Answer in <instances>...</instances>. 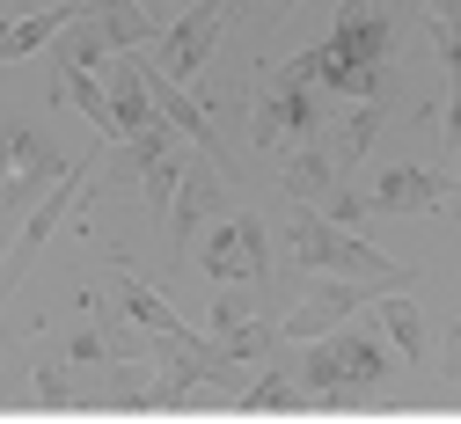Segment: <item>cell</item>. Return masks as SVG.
Here are the masks:
<instances>
[{"label":"cell","mask_w":461,"mask_h":424,"mask_svg":"<svg viewBox=\"0 0 461 424\" xmlns=\"http://www.w3.org/2000/svg\"><path fill=\"white\" fill-rule=\"evenodd\" d=\"M388 59H395V15L388 0H337V23L315 51L285 59V74L330 88L337 103H381L388 95Z\"/></svg>","instance_id":"1"},{"label":"cell","mask_w":461,"mask_h":424,"mask_svg":"<svg viewBox=\"0 0 461 424\" xmlns=\"http://www.w3.org/2000/svg\"><path fill=\"white\" fill-rule=\"evenodd\" d=\"M285 257H294L301 271H330V278H366V285H395V278H411L395 257H381L366 234H352L344 220H330V212H315V205H301V220H285Z\"/></svg>","instance_id":"2"},{"label":"cell","mask_w":461,"mask_h":424,"mask_svg":"<svg viewBox=\"0 0 461 424\" xmlns=\"http://www.w3.org/2000/svg\"><path fill=\"white\" fill-rule=\"evenodd\" d=\"M330 125H337V95H330V88L285 74V67L264 74V88H257V103H249V140H257L264 154H294V147L322 140Z\"/></svg>","instance_id":"3"},{"label":"cell","mask_w":461,"mask_h":424,"mask_svg":"<svg viewBox=\"0 0 461 424\" xmlns=\"http://www.w3.org/2000/svg\"><path fill=\"white\" fill-rule=\"evenodd\" d=\"M74 161L59 154L44 125H15V117H0V212H23L37 205V191H51Z\"/></svg>","instance_id":"4"},{"label":"cell","mask_w":461,"mask_h":424,"mask_svg":"<svg viewBox=\"0 0 461 424\" xmlns=\"http://www.w3.org/2000/svg\"><path fill=\"white\" fill-rule=\"evenodd\" d=\"M301 388H315V395H344V388H374L381 374H388V344L381 337H352V329H330V337H308L301 344Z\"/></svg>","instance_id":"5"},{"label":"cell","mask_w":461,"mask_h":424,"mask_svg":"<svg viewBox=\"0 0 461 424\" xmlns=\"http://www.w3.org/2000/svg\"><path fill=\"white\" fill-rule=\"evenodd\" d=\"M198 264L212 285H264L271 278V227L257 212H220L212 234L198 241Z\"/></svg>","instance_id":"6"},{"label":"cell","mask_w":461,"mask_h":424,"mask_svg":"<svg viewBox=\"0 0 461 424\" xmlns=\"http://www.w3.org/2000/svg\"><path fill=\"white\" fill-rule=\"evenodd\" d=\"M235 23V0H191V8H176L161 23V37L147 44V59L161 74H176V81H191L205 59H212V44H220V30Z\"/></svg>","instance_id":"7"},{"label":"cell","mask_w":461,"mask_h":424,"mask_svg":"<svg viewBox=\"0 0 461 424\" xmlns=\"http://www.w3.org/2000/svg\"><path fill=\"white\" fill-rule=\"evenodd\" d=\"M366 300H374V285H366V278H330V271H322V285H308V300H301V308H285L278 337H285V344L330 337L337 322H352V315L366 308Z\"/></svg>","instance_id":"8"},{"label":"cell","mask_w":461,"mask_h":424,"mask_svg":"<svg viewBox=\"0 0 461 424\" xmlns=\"http://www.w3.org/2000/svg\"><path fill=\"white\" fill-rule=\"evenodd\" d=\"M366 212H439L447 205V176L425 168V161H388L366 176Z\"/></svg>","instance_id":"9"},{"label":"cell","mask_w":461,"mask_h":424,"mask_svg":"<svg viewBox=\"0 0 461 424\" xmlns=\"http://www.w3.org/2000/svg\"><path fill=\"white\" fill-rule=\"evenodd\" d=\"M220 205H227V184H220L212 154H205V161H184V184H176V198H168V241L191 249V234H198Z\"/></svg>","instance_id":"10"},{"label":"cell","mask_w":461,"mask_h":424,"mask_svg":"<svg viewBox=\"0 0 461 424\" xmlns=\"http://www.w3.org/2000/svg\"><path fill=\"white\" fill-rule=\"evenodd\" d=\"M59 95L95 125V140L103 147H125V132H118V110H110V88L95 81V67H74V59H59Z\"/></svg>","instance_id":"11"},{"label":"cell","mask_w":461,"mask_h":424,"mask_svg":"<svg viewBox=\"0 0 461 424\" xmlns=\"http://www.w3.org/2000/svg\"><path fill=\"white\" fill-rule=\"evenodd\" d=\"M366 308H374V329L395 344V358L425 366V315H418V300H411V293H374Z\"/></svg>","instance_id":"12"},{"label":"cell","mask_w":461,"mask_h":424,"mask_svg":"<svg viewBox=\"0 0 461 424\" xmlns=\"http://www.w3.org/2000/svg\"><path fill=\"white\" fill-rule=\"evenodd\" d=\"M74 8H81V0H74ZM74 8H37V15H15L8 30H0V59H30V51H44L51 37L74 23Z\"/></svg>","instance_id":"13"},{"label":"cell","mask_w":461,"mask_h":424,"mask_svg":"<svg viewBox=\"0 0 461 424\" xmlns=\"http://www.w3.org/2000/svg\"><path fill=\"white\" fill-rule=\"evenodd\" d=\"M308 395H301V374H285V366H271V374H257V388H242L235 395V410H249V417H271V410H301Z\"/></svg>","instance_id":"14"},{"label":"cell","mask_w":461,"mask_h":424,"mask_svg":"<svg viewBox=\"0 0 461 424\" xmlns=\"http://www.w3.org/2000/svg\"><path fill=\"white\" fill-rule=\"evenodd\" d=\"M125 315H132V322H140L147 337H168V329H191V322H184L176 308H168V300H161V293H154L147 278H125Z\"/></svg>","instance_id":"15"},{"label":"cell","mask_w":461,"mask_h":424,"mask_svg":"<svg viewBox=\"0 0 461 424\" xmlns=\"http://www.w3.org/2000/svg\"><path fill=\"white\" fill-rule=\"evenodd\" d=\"M37 402H44V410H74V402H81L59 358H37Z\"/></svg>","instance_id":"16"},{"label":"cell","mask_w":461,"mask_h":424,"mask_svg":"<svg viewBox=\"0 0 461 424\" xmlns=\"http://www.w3.org/2000/svg\"><path fill=\"white\" fill-rule=\"evenodd\" d=\"M294 0H235V15H249V23H278Z\"/></svg>","instance_id":"17"},{"label":"cell","mask_w":461,"mask_h":424,"mask_svg":"<svg viewBox=\"0 0 461 424\" xmlns=\"http://www.w3.org/2000/svg\"><path fill=\"white\" fill-rule=\"evenodd\" d=\"M67 351H74V358H110V344H103V337H95V329H81V337H74V344H67Z\"/></svg>","instance_id":"18"},{"label":"cell","mask_w":461,"mask_h":424,"mask_svg":"<svg viewBox=\"0 0 461 424\" xmlns=\"http://www.w3.org/2000/svg\"><path fill=\"white\" fill-rule=\"evenodd\" d=\"M447 374H454V381H461V322H454V329H447Z\"/></svg>","instance_id":"19"},{"label":"cell","mask_w":461,"mask_h":424,"mask_svg":"<svg viewBox=\"0 0 461 424\" xmlns=\"http://www.w3.org/2000/svg\"><path fill=\"white\" fill-rule=\"evenodd\" d=\"M168 8H191V0H154V23H161V15H168Z\"/></svg>","instance_id":"20"},{"label":"cell","mask_w":461,"mask_h":424,"mask_svg":"<svg viewBox=\"0 0 461 424\" xmlns=\"http://www.w3.org/2000/svg\"><path fill=\"white\" fill-rule=\"evenodd\" d=\"M454 198H461V184H454Z\"/></svg>","instance_id":"21"},{"label":"cell","mask_w":461,"mask_h":424,"mask_svg":"<svg viewBox=\"0 0 461 424\" xmlns=\"http://www.w3.org/2000/svg\"><path fill=\"white\" fill-rule=\"evenodd\" d=\"M147 8H154V0H147Z\"/></svg>","instance_id":"22"}]
</instances>
